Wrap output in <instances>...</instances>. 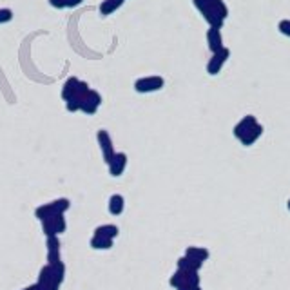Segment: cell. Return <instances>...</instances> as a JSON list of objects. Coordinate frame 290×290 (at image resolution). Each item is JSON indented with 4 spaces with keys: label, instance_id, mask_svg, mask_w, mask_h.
Returning <instances> with one entry per match:
<instances>
[{
    "label": "cell",
    "instance_id": "1",
    "mask_svg": "<svg viewBox=\"0 0 290 290\" xmlns=\"http://www.w3.org/2000/svg\"><path fill=\"white\" fill-rule=\"evenodd\" d=\"M64 278H65V265L62 261H58V263H48L46 266H42L36 283L40 285V287H49V285L60 287Z\"/></svg>",
    "mask_w": 290,
    "mask_h": 290
},
{
    "label": "cell",
    "instance_id": "7",
    "mask_svg": "<svg viewBox=\"0 0 290 290\" xmlns=\"http://www.w3.org/2000/svg\"><path fill=\"white\" fill-rule=\"evenodd\" d=\"M102 104V96L96 93V91H89L87 95L82 98V107H80V111L85 114H95L98 111V107Z\"/></svg>",
    "mask_w": 290,
    "mask_h": 290
},
{
    "label": "cell",
    "instance_id": "16",
    "mask_svg": "<svg viewBox=\"0 0 290 290\" xmlns=\"http://www.w3.org/2000/svg\"><path fill=\"white\" fill-rule=\"evenodd\" d=\"M113 241L114 239H111V237H104V236L93 234V237H91V247L96 250H107L113 247Z\"/></svg>",
    "mask_w": 290,
    "mask_h": 290
},
{
    "label": "cell",
    "instance_id": "18",
    "mask_svg": "<svg viewBox=\"0 0 290 290\" xmlns=\"http://www.w3.org/2000/svg\"><path fill=\"white\" fill-rule=\"evenodd\" d=\"M185 256H189V258H192V260L203 263V261L209 260V250L203 249V247H189L187 252H185Z\"/></svg>",
    "mask_w": 290,
    "mask_h": 290
},
{
    "label": "cell",
    "instance_id": "20",
    "mask_svg": "<svg viewBox=\"0 0 290 290\" xmlns=\"http://www.w3.org/2000/svg\"><path fill=\"white\" fill-rule=\"evenodd\" d=\"M209 4L212 6L214 11L218 13V15L223 18V20L229 17V7H227V4L223 2V0H209Z\"/></svg>",
    "mask_w": 290,
    "mask_h": 290
},
{
    "label": "cell",
    "instance_id": "24",
    "mask_svg": "<svg viewBox=\"0 0 290 290\" xmlns=\"http://www.w3.org/2000/svg\"><path fill=\"white\" fill-rule=\"evenodd\" d=\"M83 0H65V4H67V7H77L80 6Z\"/></svg>",
    "mask_w": 290,
    "mask_h": 290
},
{
    "label": "cell",
    "instance_id": "15",
    "mask_svg": "<svg viewBox=\"0 0 290 290\" xmlns=\"http://www.w3.org/2000/svg\"><path fill=\"white\" fill-rule=\"evenodd\" d=\"M78 83H80V80H78V78H75V77L69 78V80L64 83V89H62V98H64L65 102L71 100L73 96H77Z\"/></svg>",
    "mask_w": 290,
    "mask_h": 290
},
{
    "label": "cell",
    "instance_id": "9",
    "mask_svg": "<svg viewBox=\"0 0 290 290\" xmlns=\"http://www.w3.org/2000/svg\"><path fill=\"white\" fill-rule=\"evenodd\" d=\"M207 44H209V49H211L212 53H218V51H221V49L225 48L219 27H211V29L207 31Z\"/></svg>",
    "mask_w": 290,
    "mask_h": 290
},
{
    "label": "cell",
    "instance_id": "23",
    "mask_svg": "<svg viewBox=\"0 0 290 290\" xmlns=\"http://www.w3.org/2000/svg\"><path fill=\"white\" fill-rule=\"evenodd\" d=\"M49 4H51L53 7H56V9H64V7H67L65 0H49Z\"/></svg>",
    "mask_w": 290,
    "mask_h": 290
},
{
    "label": "cell",
    "instance_id": "4",
    "mask_svg": "<svg viewBox=\"0 0 290 290\" xmlns=\"http://www.w3.org/2000/svg\"><path fill=\"white\" fill-rule=\"evenodd\" d=\"M163 85H165V80L161 77H145L134 82L136 93H154V91H160Z\"/></svg>",
    "mask_w": 290,
    "mask_h": 290
},
{
    "label": "cell",
    "instance_id": "12",
    "mask_svg": "<svg viewBox=\"0 0 290 290\" xmlns=\"http://www.w3.org/2000/svg\"><path fill=\"white\" fill-rule=\"evenodd\" d=\"M261 134H263V125L256 124L254 127H252V129H250L249 132H247V134H245V136L239 140V142H241L245 147H250V145H254V143L260 140Z\"/></svg>",
    "mask_w": 290,
    "mask_h": 290
},
{
    "label": "cell",
    "instance_id": "19",
    "mask_svg": "<svg viewBox=\"0 0 290 290\" xmlns=\"http://www.w3.org/2000/svg\"><path fill=\"white\" fill-rule=\"evenodd\" d=\"M118 227L116 225H111V223H107V225H100L95 229V234L96 236H104V237H111V239H114V237L118 236Z\"/></svg>",
    "mask_w": 290,
    "mask_h": 290
},
{
    "label": "cell",
    "instance_id": "8",
    "mask_svg": "<svg viewBox=\"0 0 290 290\" xmlns=\"http://www.w3.org/2000/svg\"><path fill=\"white\" fill-rule=\"evenodd\" d=\"M107 167H109V174L114 178H118L124 174L125 167H127V154L125 153H116L113 156V160L107 163Z\"/></svg>",
    "mask_w": 290,
    "mask_h": 290
},
{
    "label": "cell",
    "instance_id": "13",
    "mask_svg": "<svg viewBox=\"0 0 290 290\" xmlns=\"http://www.w3.org/2000/svg\"><path fill=\"white\" fill-rule=\"evenodd\" d=\"M202 265L203 263L192 260V258H189V256H184V258L178 260V268H182V270H185V272H198V270L202 268Z\"/></svg>",
    "mask_w": 290,
    "mask_h": 290
},
{
    "label": "cell",
    "instance_id": "26",
    "mask_svg": "<svg viewBox=\"0 0 290 290\" xmlns=\"http://www.w3.org/2000/svg\"><path fill=\"white\" fill-rule=\"evenodd\" d=\"M22 290H40V287H38V283H35V285H29V287H26V289H22Z\"/></svg>",
    "mask_w": 290,
    "mask_h": 290
},
{
    "label": "cell",
    "instance_id": "22",
    "mask_svg": "<svg viewBox=\"0 0 290 290\" xmlns=\"http://www.w3.org/2000/svg\"><path fill=\"white\" fill-rule=\"evenodd\" d=\"M13 18V11L11 9H0V24H6V22H9Z\"/></svg>",
    "mask_w": 290,
    "mask_h": 290
},
{
    "label": "cell",
    "instance_id": "17",
    "mask_svg": "<svg viewBox=\"0 0 290 290\" xmlns=\"http://www.w3.org/2000/svg\"><path fill=\"white\" fill-rule=\"evenodd\" d=\"M124 2L125 0H104V2L100 4V13L104 15V17H107V15L114 13L116 9H120Z\"/></svg>",
    "mask_w": 290,
    "mask_h": 290
},
{
    "label": "cell",
    "instance_id": "11",
    "mask_svg": "<svg viewBox=\"0 0 290 290\" xmlns=\"http://www.w3.org/2000/svg\"><path fill=\"white\" fill-rule=\"evenodd\" d=\"M48 261L49 263H58L60 261V241L58 236L48 237Z\"/></svg>",
    "mask_w": 290,
    "mask_h": 290
},
{
    "label": "cell",
    "instance_id": "21",
    "mask_svg": "<svg viewBox=\"0 0 290 290\" xmlns=\"http://www.w3.org/2000/svg\"><path fill=\"white\" fill-rule=\"evenodd\" d=\"M278 29H279V33H283L285 36L290 38V20H281L278 24Z\"/></svg>",
    "mask_w": 290,
    "mask_h": 290
},
{
    "label": "cell",
    "instance_id": "14",
    "mask_svg": "<svg viewBox=\"0 0 290 290\" xmlns=\"http://www.w3.org/2000/svg\"><path fill=\"white\" fill-rule=\"evenodd\" d=\"M124 209H125L124 196L113 194L111 198H109V212L113 214V216H120V214L124 212Z\"/></svg>",
    "mask_w": 290,
    "mask_h": 290
},
{
    "label": "cell",
    "instance_id": "6",
    "mask_svg": "<svg viewBox=\"0 0 290 290\" xmlns=\"http://www.w3.org/2000/svg\"><path fill=\"white\" fill-rule=\"evenodd\" d=\"M96 138H98V143H100V151H102V156H104V161L109 163V161L113 160L114 154H116L114 153V147H113V140H111V136H109V132L104 129L98 131Z\"/></svg>",
    "mask_w": 290,
    "mask_h": 290
},
{
    "label": "cell",
    "instance_id": "3",
    "mask_svg": "<svg viewBox=\"0 0 290 290\" xmlns=\"http://www.w3.org/2000/svg\"><path fill=\"white\" fill-rule=\"evenodd\" d=\"M65 229H67V223H65L64 214H54V216L42 221V231H44V234L48 237L58 236V234L65 232Z\"/></svg>",
    "mask_w": 290,
    "mask_h": 290
},
{
    "label": "cell",
    "instance_id": "10",
    "mask_svg": "<svg viewBox=\"0 0 290 290\" xmlns=\"http://www.w3.org/2000/svg\"><path fill=\"white\" fill-rule=\"evenodd\" d=\"M258 124V120H256V116H252V114H247L245 118L241 120V122H237L236 127H234V136L237 138V140H241L247 132H249L254 125Z\"/></svg>",
    "mask_w": 290,
    "mask_h": 290
},
{
    "label": "cell",
    "instance_id": "28",
    "mask_svg": "<svg viewBox=\"0 0 290 290\" xmlns=\"http://www.w3.org/2000/svg\"><path fill=\"white\" fill-rule=\"evenodd\" d=\"M287 205H289V211H290V200H289V203H287Z\"/></svg>",
    "mask_w": 290,
    "mask_h": 290
},
{
    "label": "cell",
    "instance_id": "5",
    "mask_svg": "<svg viewBox=\"0 0 290 290\" xmlns=\"http://www.w3.org/2000/svg\"><path fill=\"white\" fill-rule=\"evenodd\" d=\"M229 56H231V51L227 48H223L221 51H218V53H212V58L209 60V64H207L209 75H211V77L218 75V73L221 71V67L225 65V62L229 60Z\"/></svg>",
    "mask_w": 290,
    "mask_h": 290
},
{
    "label": "cell",
    "instance_id": "2",
    "mask_svg": "<svg viewBox=\"0 0 290 290\" xmlns=\"http://www.w3.org/2000/svg\"><path fill=\"white\" fill-rule=\"evenodd\" d=\"M192 2H194L196 9L202 13L203 18L207 20V24L211 26V27H219V29L223 27V22H225V20L214 11L212 6L209 4V0H192Z\"/></svg>",
    "mask_w": 290,
    "mask_h": 290
},
{
    "label": "cell",
    "instance_id": "25",
    "mask_svg": "<svg viewBox=\"0 0 290 290\" xmlns=\"http://www.w3.org/2000/svg\"><path fill=\"white\" fill-rule=\"evenodd\" d=\"M40 287V285H38ZM60 287H56V285H49V287H40V290H58Z\"/></svg>",
    "mask_w": 290,
    "mask_h": 290
},
{
    "label": "cell",
    "instance_id": "27",
    "mask_svg": "<svg viewBox=\"0 0 290 290\" xmlns=\"http://www.w3.org/2000/svg\"><path fill=\"white\" fill-rule=\"evenodd\" d=\"M192 290H202V289H200V285H196V287H192Z\"/></svg>",
    "mask_w": 290,
    "mask_h": 290
}]
</instances>
